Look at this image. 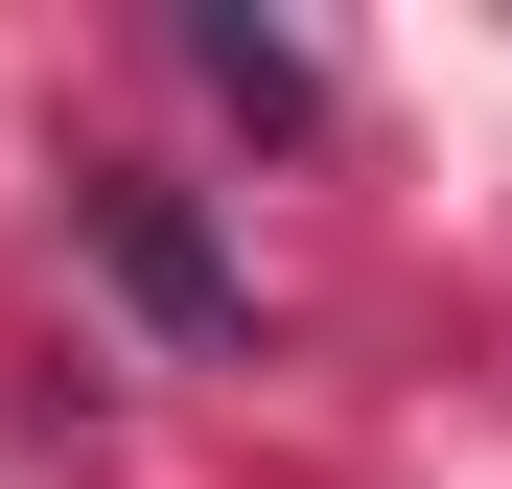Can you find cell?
I'll return each mask as SVG.
<instances>
[{
  "instance_id": "obj_1",
  "label": "cell",
  "mask_w": 512,
  "mask_h": 489,
  "mask_svg": "<svg viewBox=\"0 0 512 489\" xmlns=\"http://www.w3.org/2000/svg\"><path fill=\"white\" fill-rule=\"evenodd\" d=\"M94 257L140 280V326H187V350H210V326H233V257H210V233L163 210V187H117V163H94Z\"/></svg>"
},
{
  "instance_id": "obj_2",
  "label": "cell",
  "mask_w": 512,
  "mask_h": 489,
  "mask_svg": "<svg viewBox=\"0 0 512 489\" xmlns=\"http://www.w3.org/2000/svg\"><path fill=\"white\" fill-rule=\"evenodd\" d=\"M187 70H210V94H233V117H326V70H303L280 24H187Z\"/></svg>"
}]
</instances>
